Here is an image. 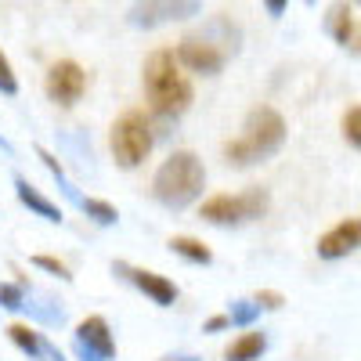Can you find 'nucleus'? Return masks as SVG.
<instances>
[{
  "instance_id": "nucleus-1",
  "label": "nucleus",
  "mask_w": 361,
  "mask_h": 361,
  "mask_svg": "<svg viewBox=\"0 0 361 361\" xmlns=\"http://www.w3.org/2000/svg\"><path fill=\"white\" fill-rule=\"evenodd\" d=\"M145 98L152 105V112L159 119H177L180 112H188L195 90L188 83V76L177 69V54L173 51H152L145 58Z\"/></svg>"
},
{
  "instance_id": "nucleus-2",
  "label": "nucleus",
  "mask_w": 361,
  "mask_h": 361,
  "mask_svg": "<svg viewBox=\"0 0 361 361\" xmlns=\"http://www.w3.org/2000/svg\"><path fill=\"white\" fill-rule=\"evenodd\" d=\"M282 145H286V119L271 105H260L246 116L243 137L224 145V159L231 166H253V163L271 159Z\"/></svg>"
},
{
  "instance_id": "nucleus-3",
  "label": "nucleus",
  "mask_w": 361,
  "mask_h": 361,
  "mask_svg": "<svg viewBox=\"0 0 361 361\" xmlns=\"http://www.w3.org/2000/svg\"><path fill=\"white\" fill-rule=\"evenodd\" d=\"M206 185V170L195 152H173L152 177V195L166 209H185L202 195Z\"/></svg>"
},
{
  "instance_id": "nucleus-4",
  "label": "nucleus",
  "mask_w": 361,
  "mask_h": 361,
  "mask_svg": "<svg viewBox=\"0 0 361 361\" xmlns=\"http://www.w3.org/2000/svg\"><path fill=\"white\" fill-rule=\"evenodd\" d=\"M109 148H112V159L116 166L123 170H134L145 163V156L152 152V123H148V116L130 109L123 112L112 123V134H109Z\"/></svg>"
},
{
  "instance_id": "nucleus-5",
  "label": "nucleus",
  "mask_w": 361,
  "mask_h": 361,
  "mask_svg": "<svg viewBox=\"0 0 361 361\" xmlns=\"http://www.w3.org/2000/svg\"><path fill=\"white\" fill-rule=\"evenodd\" d=\"M271 206V195L264 188H250L243 195H214L199 206V217L206 224H217V228H238V224H250L260 221Z\"/></svg>"
},
{
  "instance_id": "nucleus-6",
  "label": "nucleus",
  "mask_w": 361,
  "mask_h": 361,
  "mask_svg": "<svg viewBox=\"0 0 361 361\" xmlns=\"http://www.w3.org/2000/svg\"><path fill=\"white\" fill-rule=\"evenodd\" d=\"M228 58H231V51L224 44H217L209 33H202V29L177 44V62L199 76H217L228 66Z\"/></svg>"
},
{
  "instance_id": "nucleus-7",
  "label": "nucleus",
  "mask_w": 361,
  "mask_h": 361,
  "mask_svg": "<svg viewBox=\"0 0 361 361\" xmlns=\"http://www.w3.org/2000/svg\"><path fill=\"white\" fill-rule=\"evenodd\" d=\"M199 11V0H134L127 22L134 29H156L166 22H180V18H192Z\"/></svg>"
},
{
  "instance_id": "nucleus-8",
  "label": "nucleus",
  "mask_w": 361,
  "mask_h": 361,
  "mask_svg": "<svg viewBox=\"0 0 361 361\" xmlns=\"http://www.w3.org/2000/svg\"><path fill=\"white\" fill-rule=\"evenodd\" d=\"M73 350L80 361H112L116 357V340H112V329L102 314H90L76 325L73 333Z\"/></svg>"
},
{
  "instance_id": "nucleus-9",
  "label": "nucleus",
  "mask_w": 361,
  "mask_h": 361,
  "mask_svg": "<svg viewBox=\"0 0 361 361\" xmlns=\"http://www.w3.org/2000/svg\"><path fill=\"white\" fill-rule=\"evenodd\" d=\"M112 275L123 279V282H130L137 293H145L148 300H152L156 307H173L177 296H180V289H177L166 275H156V271L134 267V264H127V260H116V264H112Z\"/></svg>"
},
{
  "instance_id": "nucleus-10",
  "label": "nucleus",
  "mask_w": 361,
  "mask_h": 361,
  "mask_svg": "<svg viewBox=\"0 0 361 361\" xmlns=\"http://www.w3.org/2000/svg\"><path fill=\"white\" fill-rule=\"evenodd\" d=\"M44 90H47V98L54 105H62V109L76 105L83 98V90H87L83 66H76V62H54L47 69V76H44Z\"/></svg>"
},
{
  "instance_id": "nucleus-11",
  "label": "nucleus",
  "mask_w": 361,
  "mask_h": 361,
  "mask_svg": "<svg viewBox=\"0 0 361 361\" xmlns=\"http://www.w3.org/2000/svg\"><path fill=\"white\" fill-rule=\"evenodd\" d=\"M357 246H361V221L350 217V221H340L336 228H329L318 238V257L322 260H340V257L354 253Z\"/></svg>"
},
{
  "instance_id": "nucleus-12",
  "label": "nucleus",
  "mask_w": 361,
  "mask_h": 361,
  "mask_svg": "<svg viewBox=\"0 0 361 361\" xmlns=\"http://www.w3.org/2000/svg\"><path fill=\"white\" fill-rule=\"evenodd\" d=\"M8 340H11L29 361H66V354L58 350L44 333H37V329H29V325H22V322L8 325Z\"/></svg>"
},
{
  "instance_id": "nucleus-13",
  "label": "nucleus",
  "mask_w": 361,
  "mask_h": 361,
  "mask_svg": "<svg viewBox=\"0 0 361 361\" xmlns=\"http://www.w3.org/2000/svg\"><path fill=\"white\" fill-rule=\"evenodd\" d=\"M15 195H18V202L29 209V214H37V217H44L47 224H62V209H58L40 188H33L29 180L22 177V173H15Z\"/></svg>"
},
{
  "instance_id": "nucleus-14",
  "label": "nucleus",
  "mask_w": 361,
  "mask_h": 361,
  "mask_svg": "<svg viewBox=\"0 0 361 361\" xmlns=\"http://www.w3.org/2000/svg\"><path fill=\"white\" fill-rule=\"evenodd\" d=\"M354 8L347 4V0H336V4H329V11H325V33L333 37L340 47H347L350 44V37H354Z\"/></svg>"
},
{
  "instance_id": "nucleus-15",
  "label": "nucleus",
  "mask_w": 361,
  "mask_h": 361,
  "mask_svg": "<svg viewBox=\"0 0 361 361\" xmlns=\"http://www.w3.org/2000/svg\"><path fill=\"white\" fill-rule=\"evenodd\" d=\"M25 311L33 314L37 322H44V325H62L66 322V307H58L54 296H47V293H33V289H29L25 293Z\"/></svg>"
},
{
  "instance_id": "nucleus-16",
  "label": "nucleus",
  "mask_w": 361,
  "mask_h": 361,
  "mask_svg": "<svg viewBox=\"0 0 361 361\" xmlns=\"http://www.w3.org/2000/svg\"><path fill=\"white\" fill-rule=\"evenodd\" d=\"M264 350H267V336L264 333H246L224 350V361H257Z\"/></svg>"
},
{
  "instance_id": "nucleus-17",
  "label": "nucleus",
  "mask_w": 361,
  "mask_h": 361,
  "mask_svg": "<svg viewBox=\"0 0 361 361\" xmlns=\"http://www.w3.org/2000/svg\"><path fill=\"white\" fill-rule=\"evenodd\" d=\"M170 250H173L177 257H185L188 264H199V267L214 264V253H209V246H202L199 238H192V235H173V238H170Z\"/></svg>"
},
{
  "instance_id": "nucleus-18",
  "label": "nucleus",
  "mask_w": 361,
  "mask_h": 361,
  "mask_svg": "<svg viewBox=\"0 0 361 361\" xmlns=\"http://www.w3.org/2000/svg\"><path fill=\"white\" fill-rule=\"evenodd\" d=\"M80 214H87L90 221L102 224V228H112V224L119 221V214H116V206H112V202H105V199H90V195H83Z\"/></svg>"
},
{
  "instance_id": "nucleus-19",
  "label": "nucleus",
  "mask_w": 361,
  "mask_h": 361,
  "mask_svg": "<svg viewBox=\"0 0 361 361\" xmlns=\"http://www.w3.org/2000/svg\"><path fill=\"white\" fill-rule=\"evenodd\" d=\"M260 304H257V296H250V300H235L231 304V311H228V318H231V325H238V329H250L257 318H260Z\"/></svg>"
},
{
  "instance_id": "nucleus-20",
  "label": "nucleus",
  "mask_w": 361,
  "mask_h": 361,
  "mask_svg": "<svg viewBox=\"0 0 361 361\" xmlns=\"http://www.w3.org/2000/svg\"><path fill=\"white\" fill-rule=\"evenodd\" d=\"M25 282H0V307L4 311H25Z\"/></svg>"
},
{
  "instance_id": "nucleus-21",
  "label": "nucleus",
  "mask_w": 361,
  "mask_h": 361,
  "mask_svg": "<svg viewBox=\"0 0 361 361\" xmlns=\"http://www.w3.org/2000/svg\"><path fill=\"white\" fill-rule=\"evenodd\" d=\"M340 127H343V141H347L350 148H361V105H354V109L343 112Z\"/></svg>"
},
{
  "instance_id": "nucleus-22",
  "label": "nucleus",
  "mask_w": 361,
  "mask_h": 361,
  "mask_svg": "<svg viewBox=\"0 0 361 361\" xmlns=\"http://www.w3.org/2000/svg\"><path fill=\"white\" fill-rule=\"evenodd\" d=\"M33 267H40V271H51V275H58L62 282H73V271L58 260V257H47V253H37L33 257Z\"/></svg>"
},
{
  "instance_id": "nucleus-23",
  "label": "nucleus",
  "mask_w": 361,
  "mask_h": 361,
  "mask_svg": "<svg viewBox=\"0 0 361 361\" xmlns=\"http://www.w3.org/2000/svg\"><path fill=\"white\" fill-rule=\"evenodd\" d=\"M0 94H8V98L18 94V76H15V69H11L4 51H0Z\"/></svg>"
},
{
  "instance_id": "nucleus-24",
  "label": "nucleus",
  "mask_w": 361,
  "mask_h": 361,
  "mask_svg": "<svg viewBox=\"0 0 361 361\" xmlns=\"http://www.w3.org/2000/svg\"><path fill=\"white\" fill-rule=\"evenodd\" d=\"M257 304H260L264 311H279V307L286 304V296L275 293V289H260V293H257Z\"/></svg>"
},
{
  "instance_id": "nucleus-25",
  "label": "nucleus",
  "mask_w": 361,
  "mask_h": 361,
  "mask_svg": "<svg viewBox=\"0 0 361 361\" xmlns=\"http://www.w3.org/2000/svg\"><path fill=\"white\" fill-rule=\"evenodd\" d=\"M228 325H231L228 314H214V318H206V322H202V333H221V329H228Z\"/></svg>"
},
{
  "instance_id": "nucleus-26",
  "label": "nucleus",
  "mask_w": 361,
  "mask_h": 361,
  "mask_svg": "<svg viewBox=\"0 0 361 361\" xmlns=\"http://www.w3.org/2000/svg\"><path fill=\"white\" fill-rule=\"evenodd\" d=\"M286 4H289V0H264V8H267L271 18H279V15L286 11Z\"/></svg>"
},
{
  "instance_id": "nucleus-27",
  "label": "nucleus",
  "mask_w": 361,
  "mask_h": 361,
  "mask_svg": "<svg viewBox=\"0 0 361 361\" xmlns=\"http://www.w3.org/2000/svg\"><path fill=\"white\" fill-rule=\"evenodd\" d=\"M347 51L361 58V25H354V37H350V44H347Z\"/></svg>"
},
{
  "instance_id": "nucleus-28",
  "label": "nucleus",
  "mask_w": 361,
  "mask_h": 361,
  "mask_svg": "<svg viewBox=\"0 0 361 361\" xmlns=\"http://www.w3.org/2000/svg\"><path fill=\"white\" fill-rule=\"evenodd\" d=\"M159 361H199L195 354H170V357H159Z\"/></svg>"
},
{
  "instance_id": "nucleus-29",
  "label": "nucleus",
  "mask_w": 361,
  "mask_h": 361,
  "mask_svg": "<svg viewBox=\"0 0 361 361\" xmlns=\"http://www.w3.org/2000/svg\"><path fill=\"white\" fill-rule=\"evenodd\" d=\"M0 152H4V156H15V148H11V141H8L4 134H0Z\"/></svg>"
},
{
  "instance_id": "nucleus-30",
  "label": "nucleus",
  "mask_w": 361,
  "mask_h": 361,
  "mask_svg": "<svg viewBox=\"0 0 361 361\" xmlns=\"http://www.w3.org/2000/svg\"><path fill=\"white\" fill-rule=\"evenodd\" d=\"M304 4H318V0H304Z\"/></svg>"
},
{
  "instance_id": "nucleus-31",
  "label": "nucleus",
  "mask_w": 361,
  "mask_h": 361,
  "mask_svg": "<svg viewBox=\"0 0 361 361\" xmlns=\"http://www.w3.org/2000/svg\"><path fill=\"white\" fill-rule=\"evenodd\" d=\"M354 4H361V0H354Z\"/></svg>"
}]
</instances>
